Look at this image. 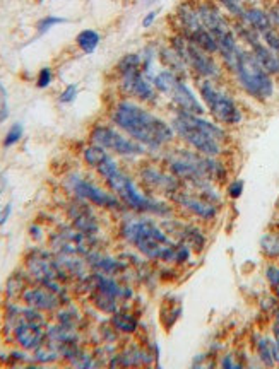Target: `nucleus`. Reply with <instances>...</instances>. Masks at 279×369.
<instances>
[{
	"label": "nucleus",
	"instance_id": "31",
	"mask_svg": "<svg viewBox=\"0 0 279 369\" xmlns=\"http://www.w3.org/2000/svg\"><path fill=\"white\" fill-rule=\"evenodd\" d=\"M52 81H54V72H52L50 67H43V69H40V72H38V76H37V86L40 87V89H45V87L50 86Z\"/></svg>",
	"mask_w": 279,
	"mask_h": 369
},
{
	"label": "nucleus",
	"instance_id": "19",
	"mask_svg": "<svg viewBox=\"0 0 279 369\" xmlns=\"http://www.w3.org/2000/svg\"><path fill=\"white\" fill-rule=\"evenodd\" d=\"M153 354L144 347L130 346L122 354H116V361H113L112 366H116V364H120V366H149V364H153Z\"/></svg>",
	"mask_w": 279,
	"mask_h": 369
},
{
	"label": "nucleus",
	"instance_id": "28",
	"mask_svg": "<svg viewBox=\"0 0 279 369\" xmlns=\"http://www.w3.org/2000/svg\"><path fill=\"white\" fill-rule=\"evenodd\" d=\"M63 23H67V19H63V17L45 16L43 19H40L37 23V31H38V34H45V33H48L52 28L59 26V24H63Z\"/></svg>",
	"mask_w": 279,
	"mask_h": 369
},
{
	"label": "nucleus",
	"instance_id": "36",
	"mask_svg": "<svg viewBox=\"0 0 279 369\" xmlns=\"http://www.w3.org/2000/svg\"><path fill=\"white\" fill-rule=\"evenodd\" d=\"M10 211H12V205L6 204V205H0V226H3L7 222V219H9Z\"/></svg>",
	"mask_w": 279,
	"mask_h": 369
},
{
	"label": "nucleus",
	"instance_id": "4",
	"mask_svg": "<svg viewBox=\"0 0 279 369\" xmlns=\"http://www.w3.org/2000/svg\"><path fill=\"white\" fill-rule=\"evenodd\" d=\"M96 171L103 176L108 188L120 198L123 205L137 214L144 215H158V218L168 219L173 214V205L168 202L160 200L151 193H144L146 190H141L132 176L115 161L108 158L101 166H98Z\"/></svg>",
	"mask_w": 279,
	"mask_h": 369
},
{
	"label": "nucleus",
	"instance_id": "1",
	"mask_svg": "<svg viewBox=\"0 0 279 369\" xmlns=\"http://www.w3.org/2000/svg\"><path fill=\"white\" fill-rule=\"evenodd\" d=\"M110 120L125 136L144 145L149 151V156H158L169 145L176 144L175 130L169 118H163L147 105L134 99H118L113 105Z\"/></svg>",
	"mask_w": 279,
	"mask_h": 369
},
{
	"label": "nucleus",
	"instance_id": "7",
	"mask_svg": "<svg viewBox=\"0 0 279 369\" xmlns=\"http://www.w3.org/2000/svg\"><path fill=\"white\" fill-rule=\"evenodd\" d=\"M167 43L182 56L187 69H189L190 77H192L194 81L207 79L223 83L226 70L223 63H221L220 56L211 55L206 50H203L200 46L194 43V41H190L189 38H185L180 33H175V31L169 34Z\"/></svg>",
	"mask_w": 279,
	"mask_h": 369
},
{
	"label": "nucleus",
	"instance_id": "9",
	"mask_svg": "<svg viewBox=\"0 0 279 369\" xmlns=\"http://www.w3.org/2000/svg\"><path fill=\"white\" fill-rule=\"evenodd\" d=\"M91 144H96L100 147L107 149L108 152L120 156V158H130V159H141L147 158L149 151L139 142L116 129L115 125H96L90 134Z\"/></svg>",
	"mask_w": 279,
	"mask_h": 369
},
{
	"label": "nucleus",
	"instance_id": "5",
	"mask_svg": "<svg viewBox=\"0 0 279 369\" xmlns=\"http://www.w3.org/2000/svg\"><path fill=\"white\" fill-rule=\"evenodd\" d=\"M120 234L147 260L175 264L178 241L173 240V236H169L163 226H160L147 215L127 218L122 222Z\"/></svg>",
	"mask_w": 279,
	"mask_h": 369
},
{
	"label": "nucleus",
	"instance_id": "16",
	"mask_svg": "<svg viewBox=\"0 0 279 369\" xmlns=\"http://www.w3.org/2000/svg\"><path fill=\"white\" fill-rule=\"evenodd\" d=\"M70 188H72V191L77 197L90 202V204L98 205V207L116 211V209H120V205H122V202H120V198L116 197L115 193L101 190L100 187L87 182V180L81 178V176H72V178H70Z\"/></svg>",
	"mask_w": 279,
	"mask_h": 369
},
{
	"label": "nucleus",
	"instance_id": "6",
	"mask_svg": "<svg viewBox=\"0 0 279 369\" xmlns=\"http://www.w3.org/2000/svg\"><path fill=\"white\" fill-rule=\"evenodd\" d=\"M229 76L235 79L238 89L254 101L267 103L273 99L274 91H276L274 77L266 72V69L257 62L256 56L245 46L240 52L235 67L229 70Z\"/></svg>",
	"mask_w": 279,
	"mask_h": 369
},
{
	"label": "nucleus",
	"instance_id": "30",
	"mask_svg": "<svg viewBox=\"0 0 279 369\" xmlns=\"http://www.w3.org/2000/svg\"><path fill=\"white\" fill-rule=\"evenodd\" d=\"M243 188H245L243 180L235 178V180H231V182L226 183V195H228L229 198H240L243 193Z\"/></svg>",
	"mask_w": 279,
	"mask_h": 369
},
{
	"label": "nucleus",
	"instance_id": "27",
	"mask_svg": "<svg viewBox=\"0 0 279 369\" xmlns=\"http://www.w3.org/2000/svg\"><path fill=\"white\" fill-rule=\"evenodd\" d=\"M23 134H24V127L23 123H14L12 127H10L9 130H7L6 137H3V147H12V145H16L17 142L23 138Z\"/></svg>",
	"mask_w": 279,
	"mask_h": 369
},
{
	"label": "nucleus",
	"instance_id": "22",
	"mask_svg": "<svg viewBox=\"0 0 279 369\" xmlns=\"http://www.w3.org/2000/svg\"><path fill=\"white\" fill-rule=\"evenodd\" d=\"M112 323H113V328L123 333H134L137 330V326H139V321H137V318L134 317V315L127 313V311H120V310L113 313Z\"/></svg>",
	"mask_w": 279,
	"mask_h": 369
},
{
	"label": "nucleus",
	"instance_id": "15",
	"mask_svg": "<svg viewBox=\"0 0 279 369\" xmlns=\"http://www.w3.org/2000/svg\"><path fill=\"white\" fill-rule=\"evenodd\" d=\"M172 23V30L175 31V33L183 34V36L189 38V40H194L197 34L206 30L199 17L197 0H182V2L176 6L175 12H173Z\"/></svg>",
	"mask_w": 279,
	"mask_h": 369
},
{
	"label": "nucleus",
	"instance_id": "18",
	"mask_svg": "<svg viewBox=\"0 0 279 369\" xmlns=\"http://www.w3.org/2000/svg\"><path fill=\"white\" fill-rule=\"evenodd\" d=\"M69 218L72 219L74 228L81 231V233L87 234V236L98 233V229H100V224H98L93 211H91V207L86 204V200H83V198L70 205Z\"/></svg>",
	"mask_w": 279,
	"mask_h": 369
},
{
	"label": "nucleus",
	"instance_id": "14",
	"mask_svg": "<svg viewBox=\"0 0 279 369\" xmlns=\"http://www.w3.org/2000/svg\"><path fill=\"white\" fill-rule=\"evenodd\" d=\"M165 99L169 103L173 112L192 113V115H204L206 113L199 94L187 84V79H183V77H178L173 83Z\"/></svg>",
	"mask_w": 279,
	"mask_h": 369
},
{
	"label": "nucleus",
	"instance_id": "26",
	"mask_svg": "<svg viewBox=\"0 0 279 369\" xmlns=\"http://www.w3.org/2000/svg\"><path fill=\"white\" fill-rule=\"evenodd\" d=\"M24 291H26V282H24V277L19 275V274L10 277L9 282H7V296L19 297V296H23Z\"/></svg>",
	"mask_w": 279,
	"mask_h": 369
},
{
	"label": "nucleus",
	"instance_id": "34",
	"mask_svg": "<svg viewBox=\"0 0 279 369\" xmlns=\"http://www.w3.org/2000/svg\"><path fill=\"white\" fill-rule=\"evenodd\" d=\"M266 275H267V280L271 282V286H273L274 289H278V287H279V268L273 267V265H271V267H267Z\"/></svg>",
	"mask_w": 279,
	"mask_h": 369
},
{
	"label": "nucleus",
	"instance_id": "29",
	"mask_svg": "<svg viewBox=\"0 0 279 369\" xmlns=\"http://www.w3.org/2000/svg\"><path fill=\"white\" fill-rule=\"evenodd\" d=\"M262 250L271 257H279V236H264L262 238Z\"/></svg>",
	"mask_w": 279,
	"mask_h": 369
},
{
	"label": "nucleus",
	"instance_id": "33",
	"mask_svg": "<svg viewBox=\"0 0 279 369\" xmlns=\"http://www.w3.org/2000/svg\"><path fill=\"white\" fill-rule=\"evenodd\" d=\"M9 116V105H7V89L0 83V123L6 122Z\"/></svg>",
	"mask_w": 279,
	"mask_h": 369
},
{
	"label": "nucleus",
	"instance_id": "35",
	"mask_svg": "<svg viewBox=\"0 0 279 369\" xmlns=\"http://www.w3.org/2000/svg\"><path fill=\"white\" fill-rule=\"evenodd\" d=\"M158 14H160V10H149V12H147L146 16L143 17V28H144V30H149V28L153 26L154 23H156Z\"/></svg>",
	"mask_w": 279,
	"mask_h": 369
},
{
	"label": "nucleus",
	"instance_id": "37",
	"mask_svg": "<svg viewBox=\"0 0 279 369\" xmlns=\"http://www.w3.org/2000/svg\"><path fill=\"white\" fill-rule=\"evenodd\" d=\"M3 190H6V178H3V175L0 173V195H2Z\"/></svg>",
	"mask_w": 279,
	"mask_h": 369
},
{
	"label": "nucleus",
	"instance_id": "11",
	"mask_svg": "<svg viewBox=\"0 0 279 369\" xmlns=\"http://www.w3.org/2000/svg\"><path fill=\"white\" fill-rule=\"evenodd\" d=\"M118 86L125 98L139 101L147 106L160 105L161 94L153 84V77L143 72V69L130 70V72L118 76Z\"/></svg>",
	"mask_w": 279,
	"mask_h": 369
},
{
	"label": "nucleus",
	"instance_id": "2",
	"mask_svg": "<svg viewBox=\"0 0 279 369\" xmlns=\"http://www.w3.org/2000/svg\"><path fill=\"white\" fill-rule=\"evenodd\" d=\"M154 159H158L183 184L197 180H209L216 184L228 183L229 169L223 159L204 156L182 144L169 145L163 152L154 156Z\"/></svg>",
	"mask_w": 279,
	"mask_h": 369
},
{
	"label": "nucleus",
	"instance_id": "13",
	"mask_svg": "<svg viewBox=\"0 0 279 369\" xmlns=\"http://www.w3.org/2000/svg\"><path fill=\"white\" fill-rule=\"evenodd\" d=\"M169 202L175 204V207L182 209L183 212L200 219V221H213L218 218V212H220L218 205L211 204L209 200L197 195L196 191L189 190L187 187H182L176 193H173L169 197Z\"/></svg>",
	"mask_w": 279,
	"mask_h": 369
},
{
	"label": "nucleus",
	"instance_id": "10",
	"mask_svg": "<svg viewBox=\"0 0 279 369\" xmlns=\"http://www.w3.org/2000/svg\"><path fill=\"white\" fill-rule=\"evenodd\" d=\"M137 175L144 190L151 195H163L169 198L183 187V183L173 173H169L158 159L144 161L137 169Z\"/></svg>",
	"mask_w": 279,
	"mask_h": 369
},
{
	"label": "nucleus",
	"instance_id": "24",
	"mask_svg": "<svg viewBox=\"0 0 279 369\" xmlns=\"http://www.w3.org/2000/svg\"><path fill=\"white\" fill-rule=\"evenodd\" d=\"M214 2H216L233 21H242L247 12V7L250 6L247 0H214Z\"/></svg>",
	"mask_w": 279,
	"mask_h": 369
},
{
	"label": "nucleus",
	"instance_id": "25",
	"mask_svg": "<svg viewBox=\"0 0 279 369\" xmlns=\"http://www.w3.org/2000/svg\"><path fill=\"white\" fill-rule=\"evenodd\" d=\"M136 69H143V55L139 52H132V53H125L122 59L116 62V74L118 76H123V74L130 72V70Z\"/></svg>",
	"mask_w": 279,
	"mask_h": 369
},
{
	"label": "nucleus",
	"instance_id": "20",
	"mask_svg": "<svg viewBox=\"0 0 279 369\" xmlns=\"http://www.w3.org/2000/svg\"><path fill=\"white\" fill-rule=\"evenodd\" d=\"M158 60H160V63L163 65V69H168L172 70V72L178 74V76L183 77V79L190 77V72L189 69H187L185 62L182 60V56H180L168 43L158 46Z\"/></svg>",
	"mask_w": 279,
	"mask_h": 369
},
{
	"label": "nucleus",
	"instance_id": "12",
	"mask_svg": "<svg viewBox=\"0 0 279 369\" xmlns=\"http://www.w3.org/2000/svg\"><path fill=\"white\" fill-rule=\"evenodd\" d=\"M26 267L30 275L33 277L37 282H40L41 286L48 287V289H52L54 293L59 294V296H62V280L65 279V274H63L62 268L59 267L56 260L48 257L43 251H34V253H31L30 257H28Z\"/></svg>",
	"mask_w": 279,
	"mask_h": 369
},
{
	"label": "nucleus",
	"instance_id": "32",
	"mask_svg": "<svg viewBox=\"0 0 279 369\" xmlns=\"http://www.w3.org/2000/svg\"><path fill=\"white\" fill-rule=\"evenodd\" d=\"M77 91H79V89H77L76 84H69V86L63 87V91L60 92L59 101L62 103V105H69V103H72L74 99H76Z\"/></svg>",
	"mask_w": 279,
	"mask_h": 369
},
{
	"label": "nucleus",
	"instance_id": "38",
	"mask_svg": "<svg viewBox=\"0 0 279 369\" xmlns=\"http://www.w3.org/2000/svg\"><path fill=\"white\" fill-rule=\"evenodd\" d=\"M247 2H249L250 6H260V2H264V0H247Z\"/></svg>",
	"mask_w": 279,
	"mask_h": 369
},
{
	"label": "nucleus",
	"instance_id": "3",
	"mask_svg": "<svg viewBox=\"0 0 279 369\" xmlns=\"http://www.w3.org/2000/svg\"><path fill=\"white\" fill-rule=\"evenodd\" d=\"M169 123L175 130L176 142L185 147L213 158H223L226 154L229 134L226 127L214 120H207L204 115L172 112Z\"/></svg>",
	"mask_w": 279,
	"mask_h": 369
},
{
	"label": "nucleus",
	"instance_id": "39",
	"mask_svg": "<svg viewBox=\"0 0 279 369\" xmlns=\"http://www.w3.org/2000/svg\"><path fill=\"white\" fill-rule=\"evenodd\" d=\"M151 2H154V0H151Z\"/></svg>",
	"mask_w": 279,
	"mask_h": 369
},
{
	"label": "nucleus",
	"instance_id": "8",
	"mask_svg": "<svg viewBox=\"0 0 279 369\" xmlns=\"http://www.w3.org/2000/svg\"><path fill=\"white\" fill-rule=\"evenodd\" d=\"M196 87L204 108L213 116L214 122L226 127V129L228 127H236L243 122L245 116H243L242 106L233 98L231 92L226 91L223 83L197 79Z\"/></svg>",
	"mask_w": 279,
	"mask_h": 369
},
{
	"label": "nucleus",
	"instance_id": "23",
	"mask_svg": "<svg viewBox=\"0 0 279 369\" xmlns=\"http://www.w3.org/2000/svg\"><path fill=\"white\" fill-rule=\"evenodd\" d=\"M83 158H84V161H86L87 166H91V168L96 169L98 166H101L108 158H110V152H108L107 149L100 147V145L91 144V145H87V147H84Z\"/></svg>",
	"mask_w": 279,
	"mask_h": 369
},
{
	"label": "nucleus",
	"instance_id": "17",
	"mask_svg": "<svg viewBox=\"0 0 279 369\" xmlns=\"http://www.w3.org/2000/svg\"><path fill=\"white\" fill-rule=\"evenodd\" d=\"M21 297H23V301L28 306L40 311H54L60 306V303H62V301H60L62 296H59V294L45 286L28 287Z\"/></svg>",
	"mask_w": 279,
	"mask_h": 369
},
{
	"label": "nucleus",
	"instance_id": "21",
	"mask_svg": "<svg viewBox=\"0 0 279 369\" xmlns=\"http://www.w3.org/2000/svg\"><path fill=\"white\" fill-rule=\"evenodd\" d=\"M100 41H101V36L94 30H83L76 36L77 46H79L81 52L86 53V55H91V53L96 52Z\"/></svg>",
	"mask_w": 279,
	"mask_h": 369
}]
</instances>
